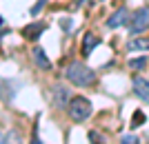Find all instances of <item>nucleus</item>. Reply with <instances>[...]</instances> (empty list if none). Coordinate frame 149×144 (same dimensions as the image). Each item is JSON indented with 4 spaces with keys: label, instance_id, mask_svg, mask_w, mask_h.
I'll use <instances>...</instances> for the list:
<instances>
[{
    "label": "nucleus",
    "instance_id": "obj_1",
    "mask_svg": "<svg viewBox=\"0 0 149 144\" xmlns=\"http://www.w3.org/2000/svg\"><path fill=\"white\" fill-rule=\"evenodd\" d=\"M65 75H67V80L71 82V84H76V87H89V84L96 82V73H93L89 67L80 64V62H71L67 67V71H65Z\"/></svg>",
    "mask_w": 149,
    "mask_h": 144
},
{
    "label": "nucleus",
    "instance_id": "obj_2",
    "mask_svg": "<svg viewBox=\"0 0 149 144\" xmlns=\"http://www.w3.org/2000/svg\"><path fill=\"white\" fill-rule=\"evenodd\" d=\"M67 109H69V115H71L74 122H85V120L91 115V102H89L87 98H82V95L71 98Z\"/></svg>",
    "mask_w": 149,
    "mask_h": 144
},
{
    "label": "nucleus",
    "instance_id": "obj_3",
    "mask_svg": "<svg viewBox=\"0 0 149 144\" xmlns=\"http://www.w3.org/2000/svg\"><path fill=\"white\" fill-rule=\"evenodd\" d=\"M149 29V7H140L134 11L129 20V33L131 36H138V33H143Z\"/></svg>",
    "mask_w": 149,
    "mask_h": 144
},
{
    "label": "nucleus",
    "instance_id": "obj_4",
    "mask_svg": "<svg viewBox=\"0 0 149 144\" xmlns=\"http://www.w3.org/2000/svg\"><path fill=\"white\" fill-rule=\"evenodd\" d=\"M125 22H129V11H127L125 7H120V9H116V11L111 13V18L107 20V27H109V29H118Z\"/></svg>",
    "mask_w": 149,
    "mask_h": 144
},
{
    "label": "nucleus",
    "instance_id": "obj_5",
    "mask_svg": "<svg viewBox=\"0 0 149 144\" xmlns=\"http://www.w3.org/2000/svg\"><path fill=\"white\" fill-rule=\"evenodd\" d=\"M51 93H54V107H58V109L69 107V89H67V87H60V84H56Z\"/></svg>",
    "mask_w": 149,
    "mask_h": 144
},
{
    "label": "nucleus",
    "instance_id": "obj_6",
    "mask_svg": "<svg viewBox=\"0 0 149 144\" xmlns=\"http://www.w3.org/2000/svg\"><path fill=\"white\" fill-rule=\"evenodd\" d=\"M134 93L149 104V82L145 78H134Z\"/></svg>",
    "mask_w": 149,
    "mask_h": 144
},
{
    "label": "nucleus",
    "instance_id": "obj_7",
    "mask_svg": "<svg viewBox=\"0 0 149 144\" xmlns=\"http://www.w3.org/2000/svg\"><path fill=\"white\" fill-rule=\"evenodd\" d=\"M31 56H33V62H36L38 67H40V69H45V71H49V69H51V62H49V58H47V53H45V51L40 49V47H36Z\"/></svg>",
    "mask_w": 149,
    "mask_h": 144
},
{
    "label": "nucleus",
    "instance_id": "obj_8",
    "mask_svg": "<svg viewBox=\"0 0 149 144\" xmlns=\"http://www.w3.org/2000/svg\"><path fill=\"white\" fill-rule=\"evenodd\" d=\"M98 44H100V38L96 33H87L82 40V56H91L93 47H98Z\"/></svg>",
    "mask_w": 149,
    "mask_h": 144
},
{
    "label": "nucleus",
    "instance_id": "obj_9",
    "mask_svg": "<svg viewBox=\"0 0 149 144\" xmlns=\"http://www.w3.org/2000/svg\"><path fill=\"white\" fill-rule=\"evenodd\" d=\"M42 31H45V25H42V22H33V25H27L25 29H22L25 38H29V40L40 38V33H42Z\"/></svg>",
    "mask_w": 149,
    "mask_h": 144
},
{
    "label": "nucleus",
    "instance_id": "obj_10",
    "mask_svg": "<svg viewBox=\"0 0 149 144\" xmlns=\"http://www.w3.org/2000/svg\"><path fill=\"white\" fill-rule=\"evenodd\" d=\"M2 144H22V138H20V133L16 129L5 133V138H2Z\"/></svg>",
    "mask_w": 149,
    "mask_h": 144
},
{
    "label": "nucleus",
    "instance_id": "obj_11",
    "mask_svg": "<svg viewBox=\"0 0 149 144\" xmlns=\"http://www.w3.org/2000/svg\"><path fill=\"white\" fill-rule=\"evenodd\" d=\"M147 62H149V60H147V58H131V60H129V69H134V71H143L145 69V67H147Z\"/></svg>",
    "mask_w": 149,
    "mask_h": 144
},
{
    "label": "nucleus",
    "instance_id": "obj_12",
    "mask_svg": "<svg viewBox=\"0 0 149 144\" xmlns=\"http://www.w3.org/2000/svg\"><path fill=\"white\" fill-rule=\"evenodd\" d=\"M149 49V40L143 38V40H131L129 42V51H145Z\"/></svg>",
    "mask_w": 149,
    "mask_h": 144
},
{
    "label": "nucleus",
    "instance_id": "obj_13",
    "mask_svg": "<svg viewBox=\"0 0 149 144\" xmlns=\"http://www.w3.org/2000/svg\"><path fill=\"white\" fill-rule=\"evenodd\" d=\"M145 122V115H143V111H136V115L131 118V126H140Z\"/></svg>",
    "mask_w": 149,
    "mask_h": 144
},
{
    "label": "nucleus",
    "instance_id": "obj_14",
    "mask_svg": "<svg viewBox=\"0 0 149 144\" xmlns=\"http://www.w3.org/2000/svg\"><path fill=\"white\" fill-rule=\"evenodd\" d=\"M120 142H123V144H138V138H136V135H123Z\"/></svg>",
    "mask_w": 149,
    "mask_h": 144
},
{
    "label": "nucleus",
    "instance_id": "obj_15",
    "mask_svg": "<svg viewBox=\"0 0 149 144\" xmlns=\"http://www.w3.org/2000/svg\"><path fill=\"white\" fill-rule=\"evenodd\" d=\"M31 144H40V140H38V129L33 126V133H31Z\"/></svg>",
    "mask_w": 149,
    "mask_h": 144
},
{
    "label": "nucleus",
    "instance_id": "obj_16",
    "mask_svg": "<svg viewBox=\"0 0 149 144\" xmlns=\"http://www.w3.org/2000/svg\"><path fill=\"white\" fill-rule=\"evenodd\" d=\"M45 2H47V0H40V2H38V5L33 7V9H31V13H38V11H40V7H42Z\"/></svg>",
    "mask_w": 149,
    "mask_h": 144
}]
</instances>
